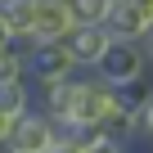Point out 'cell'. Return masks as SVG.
Returning a JSON list of instances; mask_svg holds the SVG:
<instances>
[{
    "label": "cell",
    "instance_id": "8fae6325",
    "mask_svg": "<svg viewBox=\"0 0 153 153\" xmlns=\"http://www.w3.org/2000/svg\"><path fill=\"white\" fill-rule=\"evenodd\" d=\"M63 5H68L72 23H104V18H108V5H113V0H63Z\"/></svg>",
    "mask_w": 153,
    "mask_h": 153
},
{
    "label": "cell",
    "instance_id": "5b68a950",
    "mask_svg": "<svg viewBox=\"0 0 153 153\" xmlns=\"http://www.w3.org/2000/svg\"><path fill=\"white\" fill-rule=\"evenodd\" d=\"M59 41H63V50L72 54V63H76V68L90 72V68L99 63V54L108 50V41H113V36H108V27H104V23H72Z\"/></svg>",
    "mask_w": 153,
    "mask_h": 153
},
{
    "label": "cell",
    "instance_id": "8992f818",
    "mask_svg": "<svg viewBox=\"0 0 153 153\" xmlns=\"http://www.w3.org/2000/svg\"><path fill=\"white\" fill-rule=\"evenodd\" d=\"M23 5H27V41H59L72 27V14L63 0H23Z\"/></svg>",
    "mask_w": 153,
    "mask_h": 153
},
{
    "label": "cell",
    "instance_id": "9c48e42d",
    "mask_svg": "<svg viewBox=\"0 0 153 153\" xmlns=\"http://www.w3.org/2000/svg\"><path fill=\"white\" fill-rule=\"evenodd\" d=\"M68 135L81 144V153H131V140L108 135V131H68Z\"/></svg>",
    "mask_w": 153,
    "mask_h": 153
},
{
    "label": "cell",
    "instance_id": "2e32d148",
    "mask_svg": "<svg viewBox=\"0 0 153 153\" xmlns=\"http://www.w3.org/2000/svg\"><path fill=\"white\" fill-rule=\"evenodd\" d=\"M0 153H5V149H0Z\"/></svg>",
    "mask_w": 153,
    "mask_h": 153
},
{
    "label": "cell",
    "instance_id": "ba28073f",
    "mask_svg": "<svg viewBox=\"0 0 153 153\" xmlns=\"http://www.w3.org/2000/svg\"><path fill=\"white\" fill-rule=\"evenodd\" d=\"M32 104H36V90H32L27 76H18V81H0V113L18 117V113H27Z\"/></svg>",
    "mask_w": 153,
    "mask_h": 153
},
{
    "label": "cell",
    "instance_id": "4fadbf2b",
    "mask_svg": "<svg viewBox=\"0 0 153 153\" xmlns=\"http://www.w3.org/2000/svg\"><path fill=\"white\" fill-rule=\"evenodd\" d=\"M135 41H140V50H144V54H149V63H153V18L144 23V32H140Z\"/></svg>",
    "mask_w": 153,
    "mask_h": 153
},
{
    "label": "cell",
    "instance_id": "7a4b0ae2",
    "mask_svg": "<svg viewBox=\"0 0 153 153\" xmlns=\"http://www.w3.org/2000/svg\"><path fill=\"white\" fill-rule=\"evenodd\" d=\"M90 72L99 76V81H108L113 90H126V86L144 81V76H153V63H149V54L140 50V41L113 36V41H108V50L99 54V63H95Z\"/></svg>",
    "mask_w": 153,
    "mask_h": 153
},
{
    "label": "cell",
    "instance_id": "52a82bcc",
    "mask_svg": "<svg viewBox=\"0 0 153 153\" xmlns=\"http://www.w3.org/2000/svg\"><path fill=\"white\" fill-rule=\"evenodd\" d=\"M144 14L135 9V0H113L108 5V18H104V27H108V36H126V41H135L140 32H144Z\"/></svg>",
    "mask_w": 153,
    "mask_h": 153
},
{
    "label": "cell",
    "instance_id": "7c38bea8",
    "mask_svg": "<svg viewBox=\"0 0 153 153\" xmlns=\"http://www.w3.org/2000/svg\"><path fill=\"white\" fill-rule=\"evenodd\" d=\"M50 153H81V144H76V140L68 135V126H63V135H59V144H54Z\"/></svg>",
    "mask_w": 153,
    "mask_h": 153
},
{
    "label": "cell",
    "instance_id": "9a60e30c",
    "mask_svg": "<svg viewBox=\"0 0 153 153\" xmlns=\"http://www.w3.org/2000/svg\"><path fill=\"white\" fill-rule=\"evenodd\" d=\"M9 126H14V117H9V113H0V149H5V135H9Z\"/></svg>",
    "mask_w": 153,
    "mask_h": 153
},
{
    "label": "cell",
    "instance_id": "277c9868",
    "mask_svg": "<svg viewBox=\"0 0 153 153\" xmlns=\"http://www.w3.org/2000/svg\"><path fill=\"white\" fill-rule=\"evenodd\" d=\"M81 72L72 63V54L63 50V41H27V81L45 86V81H63V76Z\"/></svg>",
    "mask_w": 153,
    "mask_h": 153
},
{
    "label": "cell",
    "instance_id": "5bb4252c",
    "mask_svg": "<svg viewBox=\"0 0 153 153\" xmlns=\"http://www.w3.org/2000/svg\"><path fill=\"white\" fill-rule=\"evenodd\" d=\"M9 41H18V36H14V27H9V18L0 14V45H9Z\"/></svg>",
    "mask_w": 153,
    "mask_h": 153
},
{
    "label": "cell",
    "instance_id": "6da1fadb",
    "mask_svg": "<svg viewBox=\"0 0 153 153\" xmlns=\"http://www.w3.org/2000/svg\"><path fill=\"white\" fill-rule=\"evenodd\" d=\"M122 90L99 81L95 72H76L72 86V108H68V131H104V122L117 113Z\"/></svg>",
    "mask_w": 153,
    "mask_h": 153
},
{
    "label": "cell",
    "instance_id": "30bf717a",
    "mask_svg": "<svg viewBox=\"0 0 153 153\" xmlns=\"http://www.w3.org/2000/svg\"><path fill=\"white\" fill-rule=\"evenodd\" d=\"M18 76H27V45L9 41L0 45V81H18Z\"/></svg>",
    "mask_w": 153,
    "mask_h": 153
},
{
    "label": "cell",
    "instance_id": "3957f363",
    "mask_svg": "<svg viewBox=\"0 0 153 153\" xmlns=\"http://www.w3.org/2000/svg\"><path fill=\"white\" fill-rule=\"evenodd\" d=\"M59 135H63V126L32 104L27 113L14 117V126H9V135H5V153H50V149L59 144Z\"/></svg>",
    "mask_w": 153,
    "mask_h": 153
}]
</instances>
